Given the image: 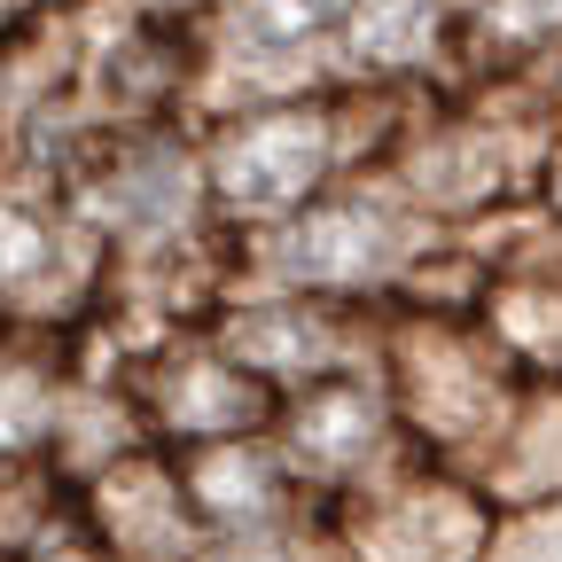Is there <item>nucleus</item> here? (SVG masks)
<instances>
[{"instance_id":"7","label":"nucleus","mask_w":562,"mask_h":562,"mask_svg":"<svg viewBox=\"0 0 562 562\" xmlns=\"http://www.w3.org/2000/svg\"><path fill=\"white\" fill-rule=\"evenodd\" d=\"M453 40V0H344V70L368 87H398Z\"/></svg>"},{"instance_id":"1","label":"nucleus","mask_w":562,"mask_h":562,"mask_svg":"<svg viewBox=\"0 0 562 562\" xmlns=\"http://www.w3.org/2000/svg\"><path fill=\"white\" fill-rule=\"evenodd\" d=\"M344 94H281V102H227V117L203 133V195L220 227H258L273 235L321 203L336 180L360 172V140H351Z\"/></svg>"},{"instance_id":"3","label":"nucleus","mask_w":562,"mask_h":562,"mask_svg":"<svg viewBox=\"0 0 562 562\" xmlns=\"http://www.w3.org/2000/svg\"><path fill=\"white\" fill-rule=\"evenodd\" d=\"M524 391H516V360L501 344H484L453 321H422L398 344L391 368V414L398 430H414L422 446H501V430L516 422Z\"/></svg>"},{"instance_id":"5","label":"nucleus","mask_w":562,"mask_h":562,"mask_svg":"<svg viewBox=\"0 0 562 562\" xmlns=\"http://www.w3.org/2000/svg\"><path fill=\"white\" fill-rule=\"evenodd\" d=\"M398 438V414H391V383L383 375H328L313 391H290L273 414V453L290 461L297 492H368L375 461Z\"/></svg>"},{"instance_id":"6","label":"nucleus","mask_w":562,"mask_h":562,"mask_svg":"<svg viewBox=\"0 0 562 562\" xmlns=\"http://www.w3.org/2000/svg\"><path fill=\"white\" fill-rule=\"evenodd\" d=\"M344 562H484L492 516L461 476H391L351 492Z\"/></svg>"},{"instance_id":"4","label":"nucleus","mask_w":562,"mask_h":562,"mask_svg":"<svg viewBox=\"0 0 562 562\" xmlns=\"http://www.w3.org/2000/svg\"><path fill=\"white\" fill-rule=\"evenodd\" d=\"M133 422L140 438L165 446V453H203V446H235V438H266L281 398L243 375L235 360L211 336H180L165 351H149L133 375H125Z\"/></svg>"},{"instance_id":"8","label":"nucleus","mask_w":562,"mask_h":562,"mask_svg":"<svg viewBox=\"0 0 562 562\" xmlns=\"http://www.w3.org/2000/svg\"><path fill=\"white\" fill-rule=\"evenodd\" d=\"M492 476V501H508V508H547L554 492H562V383L554 391H531L516 406V422L501 430V446H492L484 461Z\"/></svg>"},{"instance_id":"12","label":"nucleus","mask_w":562,"mask_h":562,"mask_svg":"<svg viewBox=\"0 0 562 562\" xmlns=\"http://www.w3.org/2000/svg\"><path fill=\"white\" fill-rule=\"evenodd\" d=\"M554 172H562V157H554ZM554 188H562V180H554Z\"/></svg>"},{"instance_id":"2","label":"nucleus","mask_w":562,"mask_h":562,"mask_svg":"<svg viewBox=\"0 0 562 562\" xmlns=\"http://www.w3.org/2000/svg\"><path fill=\"white\" fill-rule=\"evenodd\" d=\"M422 258H430V227L391 180H336L321 203L297 220H281L258 250L266 281L290 297L321 305H360L383 290H414Z\"/></svg>"},{"instance_id":"11","label":"nucleus","mask_w":562,"mask_h":562,"mask_svg":"<svg viewBox=\"0 0 562 562\" xmlns=\"http://www.w3.org/2000/svg\"><path fill=\"white\" fill-rule=\"evenodd\" d=\"M140 16H157V24H195V16H211V9H227V0H133Z\"/></svg>"},{"instance_id":"10","label":"nucleus","mask_w":562,"mask_h":562,"mask_svg":"<svg viewBox=\"0 0 562 562\" xmlns=\"http://www.w3.org/2000/svg\"><path fill=\"white\" fill-rule=\"evenodd\" d=\"M195 562H297L281 531H227V539H203Z\"/></svg>"},{"instance_id":"9","label":"nucleus","mask_w":562,"mask_h":562,"mask_svg":"<svg viewBox=\"0 0 562 562\" xmlns=\"http://www.w3.org/2000/svg\"><path fill=\"white\" fill-rule=\"evenodd\" d=\"M469 40L492 70H531L562 55V0H469Z\"/></svg>"}]
</instances>
